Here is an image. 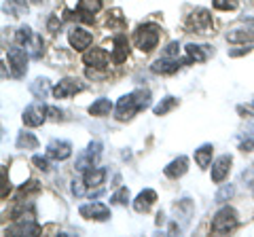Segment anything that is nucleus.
<instances>
[{
    "label": "nucleus",
    "instance_id": "obj_31",
    "mask_svg": "<svg viewBox=\"0 0 254 237\" xmlns=\"http://www.w3.org/2000/svg\"><path fill=\"white\" fill-rule=\"evenodd\" d=\"M233 193H235L233 184H225V186H222L220 191L216 193V197H214V201H216V203H225L227 199H231V197H233Z\"/></svg>",
    "mask_w": 254,
    "mask_h": 237
},
{
    "label": "nucleus",
    "instance_id": "obj_22",
    "mask_svg": "<svg viewBox=\"0 0 254 237\" xmlns=\"http://www.w3.org/2000/svg\"><path fill=\"white\" fill-rule=\"evenodd\" d=\"M30 91L36 100H45L49 93H53V89L49 87V81H47V78H41V76L30 83Z\"/></svg>",
    "mask_w": 254,
    "mask_h": 237
},
{
    "label": "nucleus",
    "instance_id": "obj_3",
    "mask_svg": "<svg viewBox=\"0 0 254 237\" xmlns=\"http://www.w3.org/2000/svg\"><path fill=\"white\" fill-rule=\"evenodd\" d=\"M237 223H240V220H237V212L233 208H229V205H225V208H220L212 218V233H216V235L229 233L237 227Z\"/></svg>",
    "mask_w": 254,
    "mask_h": 237
},
{
    "label": "nucleus",
    "instance_id": "obj_16",
    "mask_svg": "<svg viewBox=\"0 0 254 237\" xmlns=\"http://www.w3.org/2000/svg\"><path fill=\"white\" fill-rule=\"evenodd\" d=\"M108 53L106 49H100V47H93L83 55V61L87 66H93V68H106L108 66Z\"/></svg>",
    "mask_w": 254,
    "mask_h": 237
},
{
    "label": "nucleus",
    "instance_id": "obj_25",
    "mask_svg": "<svg viewBox=\"0 0 254 237\" xmlns=\"http://www.w3.org/2000/svg\"><path fill=\"white\" fill-rule=\"evenodd\" d=\"M110 110H113V104H110V100L100 98V100H95L93 104L89 106V115H91V117H106V115H110Z\"/></svg>",
    "mask_w": 254,
    "mask_h": 237
},
{
    "label": "nucleus",
    "instance_id": "obj_18",
    "mask_svg": "<svg viewBox=\"0 0 254 237\" xmlns=\"http://www.w3.org/2000/svg\"><path fill=\"white\" fill-rule=\"evenodd\" d=\"M185 51H187V58H189L190 61H205V59H208L210 55L214 53L212 47H208V45H195V43L187 45Z\"/></svg>",
    "mask_w": 254,
    "mask_h": 237
},
{
    "label": "nucleus",
    "instance_id": "obj_37",
    "mask_svg": "<svg viewBox=\"0 0 254 237\" xmlns=\"http://www.w3.org/2000/svg\"><path fill=\"white\" fill-rule=\"evenodd\" d=\"M250 51H252V47L246 45V47H240V49H231V51H229V55H231V58H237V55H246Z\"/></svg>",
    "mask_w": 254,
    "mask_h": 237
},
{
    "label": "nucleus",
    "instance_id": "obj_13",
    "mask_svg": "<svg viewBox=\"0 0 254 237\" xmlns=\"http://www.w3.org/2000/svg\"><path fill=\"white\" fill-rule=\"evenodd\" d=\"M68 43H70L72 49L85 51L87 47L93 43V36H91V32H87V30H83V28H72L68 32Z\"/></svg>",
    "mask_w": 254,
    "mask_h": 237
},
{
    "label": "nucleus",
    "instance_id": "obj_35",
    "mask_svg": "<svg viewBox=\"0 0 254 237\" xmlns=\"http://www.w3.org/2000/svg\"><path fill=\"white\" fill-rule=\"evenodd\" d=\"M178 51H180V45L178 43H170L168 47H165V58H176V55H178Z\"/></svg>",
    "mask_w": 254,
    "mask_h": 237
},
{
    "label": "nucleus",
    "instance_id": "obj_2",
    "mask_svg": "<svg viewBox=\"0 0 254 237\" xmlns=\"http://www.w3.org/2000/svg\"><path fill=\"white\" fill-rule=\"evenodd\" d=\"M159 36H161V28L157 23H142L138 26V30L133 32V43L140 51L150 53L159 43Z\"/></svg>",
    "mask_w": 254,
    "mask_h": 237
},
{
    "label": "nucleus",
    "instance_id": "obj_30",
    "mask_svg": "<svg viewBox=\"0 0 254 237\" xmlns=\"http://www.w3.org/2000/svg\"><path fill=\"white\" fill-rule=\"evenodd\" d=\"M127 201H129V188L127 186H121L113 197H110V203H117V205H125Z\"/></svg>",
    "mask_w": 254,
    "mask_h": 237
},
{
    "label": "nucleus",
    "instance_id": "obj_9",
    "mask_svg": "<svg viewBox=\"0 0 254 237\" xmlns=\"http://www.w3.org/2000/svg\"><path fill=\"white\" fill-rule=\"evenodd\" d=\"M85 89V85L81 81H76V78H62V81L53 87V98L55 100H66V98H72L76 96L78 91H83Z\"/></svg>",
    "mask_w": 254,
    "mask_h": 237
},
{
    "label": "nucleus",
    "instance_id": "obj_23",
    "mask_svg": "<svg viewBox=\"0 0 254 237\" xmlns=\"http://www.w3.org/2000/svg\"><path fill=\"white\" fill-rule=\"evenodd\" d=\"M2 11L11 17H21V15L28 13V2L26 0H4Z\"/></svg>",
    "mask_w": 254,
    "mask_h": 237
},
{
    "label": "nucleus",
    "instance_id": "obj_14",
    "mask_svg": "<svg viewBox=\"0 0 254 237\" xmlns=\"http://www.w3.org/2000/svg\"><path fill=\"white\" fill-rule=\"evenodd\" d=\"M70 155H72V144L66 140H53L47 146V157H51L55 161H66Z\"/></svg>",
    "mask_w": 254,
    "mask_h": 237
},
{
    "label": "nucleus",
    "instance_id": "obj_8",
    "mask_svg": "<svg viewBox=\"0 0 254 237\" xmlns=\"http://www.w3.org/2000/svg\"><path fill=\"white\" fill-rule=\"evenodd\" d=\"M49 117V108H47L43 102H34V104H30L26 110H23V125H28V127H38V125L45 123V118Z\"/></svg>",
    "mask_w": 254,
    "mask_h": 237
},
{
    "label": "nucleus",
    "instance_id": "obj_12",
    "mask_svg": "<svg viewBox=\"0 0 254 237\" xmlns=\"http://www.w3.org/2000/svg\"><path fill=\"white\" fill-rule=\"evenodd\" d=\"M100 155H102V144L100 142H91L89 146H87V151L78 157V161H76V170L78 172H87L89 168H93L95 161L100 159Z\"/></svg>",
    "mask_w": 254,
    "mask_h": 237
},
{
    "label": "nucleus",
    "instance_id": "obj_11",
    "mask_svg": "<svg viewBox=\"0 0 254 237\" xmlns=\"http://www.w3.org/2000/svg\"><path fill=\"white\" fill-rule=\"evenodd\" d=\"M185 64H190V59H178V58H163L161 59H157L153 66H150V70H153L155 74H174V72H178V70L185 66Z\"/></svg>",
    "mask_w": 254,
    "mask_h": 237
},
{
    "label": "nucleus",
    "instance_id": "obj_10",
    "mask_svg": "<svg viewBox=\"0 0 254 237\" xmlns=\"http://www.w3.org/2000/svg\"><path fill=\"white\" fill-rule=\"evenodd\" d=\"M78 214L87 220H98V223H104V220L110 218V208L104 203H98V201H91V203H83L78 208Z\"/></svg>",
    "mask_w": 254,
    "mask_h": 237
},
{
    "label": "nucleus",
    "instance_id": "obj_6",
    "mask_svg": "<svg viewBox=\"0 0 254 237\" xmlns=\"http://www.w3.org/2000/svg\"><path fill=\"white\" fill-rule=\"evenodd\" d=\"M187 28L190 32H197V34H208L210 28H212V15L208 9H195L193 13L189 15L187 19Z\"/></svg>",
    "mask_w": 254,
    "mask_h": 237
},
{
    "label": "nucleus",
    "instance_id": "obj_7",
    "mask_svg": "<svg viewBox=\"0 0 254 237\" xmlns=\"http://www.w3.org/2000/svg\"><path fill=\"white\" fill-rule=\"evenodd\" d=\"M102 0H78V4H76V15H72L70 11H66V17H76V19H81L85 23H93V15L95 13H100L102 11Z\"/></svg>",
    "mask_w": 254,
    "mask_h": 237
},
{
    "label": "nucleus",
    "instance_id": "obj_15",
    "mask_svg": "<svg viewBox=\"0 0 254 237\" xmlns=\"http://www.w3.org/2000/svg\"><path fill=\"white\" fill-rule=\"evenodd\" d=\"M231 163H233V159L229 155L218 157V159L214 161V165H212V182L220 184L222 180L229 176V172H231Z\"/></svg>",
    "mask_w": 254,
    "mask_h": 237
},
{
    "label": "nucleus",
    "instance_id": "obj_33",
    "mask_svg": "<svg viewBox=\"0 0 254 237\" xmlns=\"http://www.w3.org/2000/svg\"><path fill=\"white\" fill-rule=\"evenodd\" d=\"M32 163H34V165H36V168H38V170H41V172H49V170H51V165H49V161H47V159H45V157H41V155L32 157Z\"/></svg>",
    "mask_w": 254,
    "mask_h": 237
},
{
    "label": "nucleus",
    "instance_id": "obj_17",
    "mask_svg": "<svg viewBox=\"0 0 254 237\" xmlns=\"http://www.w3.org/2000/svg\"><path fill=\"white\" fill-rule=\"evenodd\" d=\"M155 201H157V193L153 188H144V191L136 197V201H133V210H136L138 214H146V212L155 205Z\"/></svg>",
    "mask_w": 254,
    "mask_h": 237
},
{
    "label": "nucleus",
    "instance_id": "obj_32",
    "mask_svg": "<svg viewBox=\"0 0 254 237\" xmlns=\"http://www.w3.org/2000/svg\"><path fill=\"white\" fill-rule=\"evenodd\" d=\"M212 2H214V9L218 11H233L240 4V0H212Z\"/></svg>",
    "mask_w": 254,
    "mask_h": 237
},
{
    "label": "nucleus",
    "instance_id": "obj_1",
    "mask_svg": "<svg viewBox=\"0 0 254 237\" xmlns=\"http://www.w3.org/2000/svg\"><path fill=\"white\" fill-rule=\"evenodd\" d=\"M148 104H150V91L148 89H136L117 102L115 115H117L119 121H127V118H131L136 113H140V110L148 108Z\"/></svg>",
    "mask_w": 254,
    "mask_h": 237
},
{
    "label": "nucleus",
    "instance_id": "obj_27",
    "mask_svg": "<svg viewBox=\"0 0 254 237\" xmlns=\"http://www.w3.org/2000/svg\"><path fill=\"white\" fill-rule=\"evenodd\" d=\"M176 106H178V98L168 96V98H163V100L153 108V113H155V117H163V115H168L170 110H174Z\"/></svg>",
    "mask_w": 254,
    "mask_h": 237
},
{
    "label": "nucleus",
    "instance_id": "obj_40",
    "mask_svg": "<svg viewBox=\"0 0 254 237\" xmlns=\"http://www.w3.org/2000/svg\"><path fill=\"white\" fill-rule=\"evenodd\" d=\"M49 117H51V118H55V121H58V118L62 117V110H58V108H53V106H51V108H49Z\"/></svg>",
    "mask_w": 254,
    "mask_h": 237
},
{
    "label": "nucleus",
    "instance_id": "obj_4",
    "mask_svg": "<svg viewBox=\"0 0 254 237\" xmlns=\"http://www.w3.org/2000/svg\"><path fill=\"white\" fill-rule=\"evenodd\" d=\"M15 41H17V45L26 47V49H30V55L32 58H41L43 55V36H38L32 32L30 26H21L17 32H15Z\"/></svg>",
    "mask_w": 254,
    "mask_h": 237
},
{
    "label": "nucleus",
    "instance_id": "obj_19",
    "mask_svg": "<svg viewBox=\"0 0 254 237\" xmlns=\"http://www.w3.org/2000/svg\"><path fill=\"white\" fill-rule=\"evenodd\" d=\"M115 51H113V61L115 64H121V61L127 59V55H129V43H127V36L125 34H119L115 36Z\"/></svg>",
    "mask_w": 254,
    "mask_h": 237
},
{
    "label": "nucleus",
    "instance_id": "obj_41",
    "mask_svg": "<svg viewBox=\"0 0 254 237\" xmlns=\"http://www.w3.org/2000/svg\"><path fill=\"white\" fill-rule=\"evenodd\" d=\"M250 186H252V191H254V184H250Z\"/></svg>",
    "mask_w": 254,
    "mask_h": 237
},
{
    "label": "nucleus",
    "instance_id": "obj_5",
    "mask_svg": "<svg viewBox=\"0 0 254 237\" xmlns=\"http://www.w3.org/2000/svg\"><path fill=\"white\" fill-rule=\"evenodd\" d=\"M6 58H9V66H11V72L15 78H23L28 72V59L32 55L23 49V47H11L9 53H6Z\"/></svg>",
    "mask_w": 254,
    "mask_h": 237
},
{
    "label": "nucleus",
    "instance_id": "obj_20",
    "mask_svg": "<svg viewBox=\"0 0 254 237\" xmlns=\"http://www.w3.org/2000/svg\"><path fill=\"white\" fill-rule=\"evenodd\" d=\"M187 170H189V159H187L185 155H180L178 159H174L163 172H165V176H168V178L176 180V178H180V176H185Z\"/></svg>",
    "mask_w": 254,
    "mask_h": 237
},
{
    "label": "nucleus",
    "instance_id": "obj_38",
    "mask_svg": "<svg viewBox=\"0 0 254 237\" xmlns=\"http://www.w3.org/2000/svg\"><path fill=\"white\" fill-rule=\"evenodd\" d=\"M9 191H11V184L6 182V170H2V199H6Z\"/></svg>",
    "mask_w": 254,
    "mask_h": 237
},
{
    "label": "nucleus",
    "instance_id": "obj_21",
    "mask_svg": "<svg viewBox=\"0 0 254 237\" xmlns=\"http://www.w3.org/2000/svg\"><path fill=\"white\" fill-rule=\"evenodd\" d=\"M104 178H106V170L104 168H89L85 172V176H83L87 188L102 186V184H104Z\"/></svg>",
    "mask_w": 254,
    "mask_h": 237
},
{
    "label": "nucleus",
    "instance_id": "obj_36",
    "mask_svg": "<svg viewBox=\"0 0 254 237\" xmlns=\"http://www.w3.org/2000/svg\"><path fill=\"white\" fill-rule=\"evenodd\" d=\"M62 26V19L60 15H53V17L49 19V23H47V28H49V32H58V28Z\"/></svg>",
    "mask_w": 254,
    "mask_h": 237
},
{
    "label": "nucleus",
    "instance_id": "obj_29",
    "mask_svg": "<svg viewBox=\"0 0 254 237\" xmlns=\"http://www.w3.org/2000/svg\"><path fill=\"white\" fill-rule=\"evenodd\" d=\"M108 28L110 30H113V28H125V19H123V13L121 11H119V9H115L113 13H108Z\"/></svg>",
    "mask_w": 254,
    "mask_h": 237
},
{
    "label": "nucleus",
    "instance_id": "obj_26",
    "mask_svg": "<svg viewBox=\"0 0 254 237\" xmlns=\"http://www.w3.org/2000/svg\"><path fill=\"white\" fill-rule=\"evenodd\" d=\"M17 148H26V151H34V148H38V140L34 133H30V131H21L19 136H17Z\"/></svg>",
    "mask_w": 254,
    "mask_h": 237
},
{
    "label": "nucleus",
    "instance_id": "obj_34",
    "mask_svg": "<svg viewBox=\"0 0 254 237\" xmlns=\"http://www.w3.org/2000/svg\"><path fill=\"white\" fill-rule=\"evenodd\" d=\"M85 180H74L72 182V193L76 195V197H83L85 195Z\"/></svg>",
    "mask_w": 254,
    "mask_h": 237
},
{
    "label": "nucleus",
    "instance_id": "obj_39",
    "mask_svg": "<svg viewBox=\"0 0 254 237\" xmlns=\"http://www.w3.org/2000/svg\"><path fill=\"white\" fill-rule=\"evenodd\" d=\"M240 151H244V153L254 151V138H252V140H246V142H242V144H240Z\"/></svg>",
    "mask_w": 254,
    "mask_h": 237
},
{
    "label": "nucleus",
    "instance_id": "obj_28",
    "mask_svg": "<svg viewBox=\"0 0 254 237\" xmlns=\"http://www.w3.org/2000/svg\"><path fill=\"white\" fill-rule=\"evenodd\" d=\"M227 41H231V43L254 41V30H233L231 34H227Z\"/></svg>",
    "mask_w": 254,
    "mask_h": 237
},
{
    "label": "nucleus",
    "instance_id": "obj_24",
    "mask_svg": "<svg viewBox=\"0 0 254 237\" xmlns=\"http://www.w3.org/2000/svg\"><path fill=\"white\" fill-rule=\"evenodd\" d=\"M212 153H214V146L212 144H201L195 151V163L199 165L201 170H205L212 163Z\"/></svg>",
    "mask_w": 254,
    "mask_h": 237
}]
</instances>
